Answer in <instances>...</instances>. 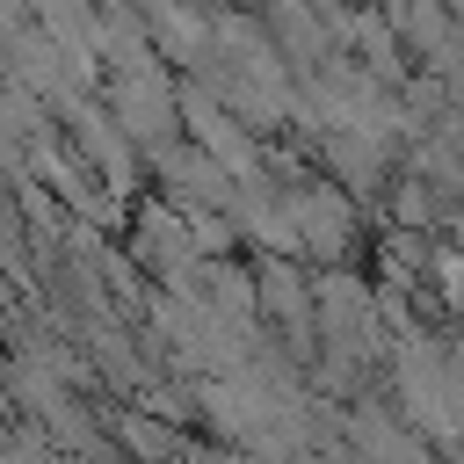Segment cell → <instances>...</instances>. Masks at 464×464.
<instances>
[{
    "mask_svg": "<svg viewBox=\"0 0 464 464\" xmlns=\"http://www.w3.org/2000/svg\"><path fill=\"white\" fill-rule=\"evenodd\" d=\"M442 283H450V297L464 304V246H450V254H442Z\"/></svg>",
    "mask_w": 464,
    "mask_h": 464,
    "instance_id": "cell-1",
    "label": "cell"
}]
</instances>
